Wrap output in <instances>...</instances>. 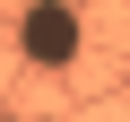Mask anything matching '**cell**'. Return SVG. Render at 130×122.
Listing matches in <instances>:
<instances>
[{
  "instance_id": "obj_1",
  "label": "cell",
  "mask_w": 130,
  "mask_h": 122,
  "mask_svg": "<svg viewBox=\"0 0 130 122\" xmlns=\"http://www.w3.org/2000/svg\"><path fill=\"white\" fill-rule=\"evenodd\" d=\"M78 52H87V18H78V9H61V0L18 9V61H35V70H70Z\"/></svg>"
}]
</instances>
